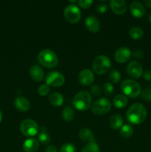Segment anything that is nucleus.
<instances>
[{
	"label": "nucleus",
	"instance_id": "nucleus-1",
	"mask_svg": "<svg viewBox=\"0 0 151 152\" xmlns=\"http://www.w3.org/2000/svg\"><path fill=\"white\" fill-rule=\"evenodd\" d=\"M147 117V109L141 103H135L128 108L127 119L130 123L139 125L143 123Z\"/></svg>",
	"mask_w": 151,
	"mask_h": 152
},
{
	"label": "nucleus",
	"instance_id": "nucleus-2",
	"mask_svg": "<svg viewBox=\"0 0 151 152\" xmlns=\"http://www.w3.org/2000/svg\"><path fill=\"white\" fill-rule=\"evenodd\" d=\"M38 60L41 65L47 68H55L59 63L58 56L53 50L49 49H44L39 52Z\"/></svg>",
	"mask_w": 151,
	"mask_h": 152
},
{
	"label": "nucleus",
	"instance_id": "nucleus-3",
	"mask_svg": "<svg viewBox=\"0 0 151 152\" xmlns=\"http://www.w3.org/2000/svg\"><path fill=\"white\" fill-rule=\"evenodd\" d=\"M91 96L90 93L85 91H80L74 96L73 105L78 111H86L91 105Z\"/></svg>",
	"mask_w": 151,
	"mask_h": 152
},
{
	"label": "nucleus",
	"instance_id": "nucleus-4",
	"mask_svg": "<svg viewBox=\"0 0 151 152\" xmlns=\"http://www.w3.org/2000/svg\"><path fill=\"white\" fill-rule=\"evenodd\" d=\"M121 90L124 95L129 97L136 98L140 95L142 92L141 86L137 82L132 80H125L121 83Z\"/></svg>",
	"mask_w": 151,
	"mask_h": 152
},
{
	"label": "nucleus",
	"instance_id": "nucleus-5",
	"mask_svg": "<svg viewBox=\"0 0 151 152\" xmlns=\"http://www.w3.org/2000/svg\"><path fill=\"white\" fill-rule=\"evenodd\" d=\"M111 67V62L107 56L101 55L96 56L92 64V68L96 74L102 75L110 70Z\"/></svg>",
	"mask_w": 151,
	"mask_h": 152
},
{
	"label": "nucleus",
	"instance_id": "nucleus-6",
	"mask_svg": "<svg viewBox=\"0 0 151 152\" xmlns=\"http://www.w3.org/2000/svg\"><path fill=\"white\" fill-rule=\"evenodd\" d=\"M20 131L25 137H33L38 134L39 127L36 122L30 119H27L21 123Z\"/></svg>",
	"mask_w": 151,
	"mask_h": 152
},
{
	"label": "nucleus",
	"instance_id": "nucleus-7",
	"mask_svg": "<svg viewBox=\"0 0 151 152\" xmlns=\"http://www.w3.org/2000/svg\"><path fill=\"white\" fill-rule=\"evenodd\" d=\"M111 108L110 102L107 98H101L92 105L91 110L96 115H103L110 111Z\"/></svg>",
	"mask_w": 151,
	"mask_h": 152
},
{
	"label": "nucleus",
	"instance_id": "nucleus-8",
	"mask_svg": "<svg viewBox=\"0 0 151 152\" xmlns=\"http://www.w3.org/2000/svg\"><path fill=\"white\" fill-rule=\"evenodd\" d=\"M64 16L70 23L75 24L80 20L81 13L78 6L76 4H69L64 10Z\"/></svg>",
	"mask_w": 151,
	"mask_h": 152
},
{
	"label": "nucleus",
	"instance_id": "nucleus-9",
	"mask_svg": "<svg viewBox=\"0 0 151 152\" xmlns=\"http://www.w3.org/2000/svg\"><path fill=\"white\" fill-rule=\"evenodd\" d=\"M45 81L48 86L59 87L65 83V77L58 71H50L46 76Z\"/></svg>",
	"mask_w": 151,
	"mask_h": 152
},
{
	"label": "nucleus",
	"instance_id": "nucleus-10",
	"mask_svg": "<svg viewBox=\"0 0 151 152\" xmlns=\"http://www.w3.org/2000/svg\"><path fill=\"white\" fill-rule=\"evenodd\" d=\"M127 73L132 78L139 79L143 74V68L139 62L132 61L127 65Z\"/></svg>",
	"mask_w": 151,
	"mask_h": 152
},
{
	"label": "nucleus",
	"instance_id": "nucleus-11",
	"mask_svg": "<svg viewBox=\"0 0 151 152\" xmlns=\"http://www.w3.org/2000/svg\"><path fill=\"white\" fill-rule=\"evenodd\" d=\"M110 6L113 12L118 15L125 13L127 8V2L124 0H111L110 1Z\"/></svg>",
	"mask_w": 151,
	"mask_h": 152
},
{
	"label": "nucleus",
	"instance_id": "nucleus-12",
	"mask_svg": "<svg viewBox=\"0 0 151 152\" xmlns=\"http://www.w3.org/2000/svg\"><path fill=\"white\" fill-rule=\"evenodd\" d=\"M78 81L83 86H90L94 81L93 73L89 69H84L78 74Z\"/></svg>",
	"mask_w": 151,
	"mask_h": 152
},
{
	"label": "nucleus",
	"instance_id": "nucleus-13",
	"mask_svg": "<svg viewBox=\"0 0 151 152\" xmlns=\"http://www.w3.org/2000/svg\"><path fill=\"white\" fill-rule=\"evenodd\" d=\"M131 52L127 48L121 47L118 48L115 53V59L119 63H124L130 59Z\"/></svg>",
	"mask_w": 151,
	"mask_h": 152
},
{
	"label": "nucleus",
	"instance_id": "nucleus-14",
	"mask_svg": "<svg viewBox=\"0 0 151 152\" xmlns=\"http://www.w3.org/2000/svg\"><path fill=\"white\" fill-rule=\"evenodd\" d=\"M132 15L136 18H141L145 14V8L143 4L138 1H133L130 6Z\"/></svg>",
	"mask_w": 151,
	"mask_h": 152
},
{
	"label": "nucleus",
	"instance_id": "nucleus-15",
	"mask_svg": "<svg viewBox=\"0 0 151 152\" xmlns=\"http://www.w3.org/2000/svg\"><path fill=\"white\" fill-rule=\"evenodd\" d=\"M14 105L16 109L22 112H26L30 108V102L23 96H18L14 99Z\"/></svg>",
	"mask_w": 151,
	"mask_h": 152
},
{
	"label": "nucleus",
	"instance_id": "nucleus-16",
	"mask_svg": "<svg viewBox=\"0 0 151 152\" xmlns=\"http://www.w3.org/2000/svg\"><path fill=\"white\" fill-rule=\"evenodd\" d=\"M85 25L87 29L92 33H97L100 30V22L97 18L90 16L85 19Z\"/></svg>",
	"mask_w": 151,
	"mask_h": 152
},
{
	"label": "nucleus",
	"instance_id": "nucleus-17",
	"mask_svg": "<svg viewBox=\"0 0 151 152\" xmlns=\"http://www.w3.org/2000/svg\"><path fill=\"white\" fill-rule=\"evenodd\" d=\"M38 146H39V142L37 140L34 138H30L25 141L22 145V148L25 152H35L38 150Z\"/></svg>",
	"mask_w": 151,
	"mask_h": 152
},
{
	"label": "nucleus",
	"instance_id": "nucleus-18",
	"mask_svg": "<svg viewBox=\"0 0 151 152\" xmlns=\"http://www.w3.org/2000/svg\"><path fill=\"white\" fill-rule=\"evenodd\" d=\"M30 75L31 78L37 82H40L44 79V71L40 66L36 65H32L30 69Z\"/></svg>",
	"mask_w": 151,
	"mask_h": 152
},
{
	"label": "nucleus",
	"instance_id": "nucleus-19",
	"mask_svg": "<svg viewBox=\"0 0 151 152\" xmlns=\"http://www.w3.org/2000/svg\"><path fill=\"white\" fill-rule=\"evenodd\" d=\"M78 136L80 139L84 142H94V134L90 129H87V128L81 129L79 131Z\"/></svg>",
	"mask_w": 151,
	"mask_h": 152
},
{
	"label": "nucleus",
	"instance_id": "nucleus-20",
	"mask_svg": "<svg viewBox=\"0 0 151 152\" xmlns=\"http://www.w3.org/2000/svg\"><path fill=\"white\" fill-rule=\"evenodd\" d=\"M48 100L51 105L53 106H61L64 102V97L60 93L54 92L49 95Z\"/></svg>",
	"mask_w": 151,
	"mask_h": 152
},
{
	"label": "nucleus",
	"instance_id": "nucleus-21",
	"mask_svg": "<svg viewBox=\"0 0 151 152\" xmlns=\"http://www.w3.org/2000/svg\"><path fill=\"white\" fill-rule=\"evenodd\" d=\"M110 126L113 129H118L122 127L124 120L120 114H114L110 119Z\"/></svg>",
	"mask_w": 151,
	"mask_h": 152
},
{
	"label": "nucleus",
	"instance_id": "nucleus-22",
	"mask_svg": "<svg viewBox=\"0 0 151 152\" xmlns=\"http://www.w3.org/2000/svg\"><path fill=\"white\" fill-rule=\"evenodd\" d=\"M113 104L116 108H124L128 103V99L124 95L118 94L113 98Z\"/></svg>",
	"mask_w": 151,
	"mask_h": 152
},
{
	"label": "nucleus",
	"instance_id": "nucleus-23",
	"mask_svg": "<svg viewBox=\"0 0 151 152\" xmlns=\"http://www.w3.org/2000/svg\"><path fill=\"white\" fill-rule=\"evenodd\" d=\"M74 117H75V112L72 107L67 106L64 108L62 111V118L65 121H71L74 118Z\"/></svg>",
	"mask_w": 151,
	"mask_h": 152
},
{
	"label": "nucleus",
	"instance_id": "nucleus-24",
	"mask_svg": "<svg viewBox=\"0 0 151 152\" xmlns=\"http://www.w3.org/2000/svg\"><path fill=\"white\" fill-rule=\"evenodd\" d=\"M129 34L133 39H140L143 37L144 31L139 27H133L130 30Z\"/></svg>",
	"mask_w": 151,
	"mask_h": 152
},
{
	"label": "nucleus",
	"instance_id": "nucleus-25",
	"mask_svg": "<svg viewBox=\"0 0 151 152\" xmlns=\"http://www.w3.org/2000/svg\"><path fill=\"white\" fill-rule=\"evenodd\" d=\"M120 134L122 137L125 138L130 137L133 134V129L130 125L126 124L124 126H122L121 131H120Z\"/></svg>",
	"mask_w": 151,
	"mask_h": 152
},
{
	"label": "nucleus",
	"instance_id": "nucleus-26",
	"mask_svg": "<svg viewBox=\"0 0 151 152\" xmlns=\"http://www.w3.org/2000/svg\"><path fill=\"white\" fill-rule=\"evenodd\" d=\"M38 141L41 142L42 145H48L51 141V138H50V135L47 134L46 131H41L39 133L38 137Z\"/></svg>",
	"mask_w": 151,
	"mask_h": 152
},
{
	"label": "nucleus",
	"instance_id": "nucleus-27",
	"mask_svg": "<svg viewBox=\"0 0 151 152\" xmlns=\"http://www.w3.org/2000/svg\"><path fill=\"white\" fill-rule=\"evenodd\" d=\"M100 149L97 144L95 142H89L86 145L83 147L81 152H99Z\"/></svg>",
	"mask_w": 151,
	"mask_h": 152
},
{
	"label": "nucleus",
	"instance_id": "nucleus-28",
	"mask_svg": "<svg viewBox=\"0 0 151 152\" xmlns=\"http://www.w3.org/2000/svg\"><path fill=\"white\" fill-rule=\"evenodd\" d=\"M109 79L113 83H118L120 79H121V74H120L119 71H117V70H113V71H111L109 74Z\"/></svg>",
	"mask_w": 151,
	"mask_h": 152
},
{
	"label": "nucleus",
	"instance_id": "nucleus-29",
	"mask_svg": "<svg viewBox=\"0 0 151 152\" xmlns=\"http://www.w3.org/2000/svg\"><path fill=\"white\" fill-rule=\"evenodd\" d=\"M76 148L75 145L72 143H65L59 149V152H76Z\"/></svg>",
	"mask_w": 151,
	"mask_h": 152
},
{
	"label": "nucleus",
	"instance_id": "nucleus-30",
	"mask_svg": "<svg viewBox=\"0 0 151 152\" xmlns=\"http://www.w3.org/2000/svg\"><path fill=\"white\" fill-rule=\"evenodd\" d=\"M49 92H50V88H49V86L47 84L41 85V86L38 87V93L40 96H46V95L48 94Z\"/></svg>",
	"mask_w": 151,
	"mask_h": 152
},
{
	"label": "nucleus",
	"instance_id": "nucleus-31",
	"mask_svg": "<svg viewBox=\"0 0 151 152\" xmlns=\"http://www.w3.org/2000/svg\"><path fill=\"white\" fill-rule=\"evenodd\" d=\"M103 90L107 96H110L113 94V86L111 83H106L105 84H104Z\"/></svg>",
	"mask_w": 151,
	"mask_h": 152
},
{
	"label": "nucleus",
	"instance_id": "nucleus-32",
	"mask_svg": "<svg viewBox=\"0 0 151 152\" xmlns=\"http://www.w3.org/2000/svg\"><path fill=\"white\" fill-rule=\"evenodd\" d=\"M142 97L146 101H151V88H146L142 92Z\"/></svg>",
	"mask_w": 151,
	"mask_h": 152
},
{
	"label": "nucleus",
	"instance_id": "nucleus-33",
	"mask_svg": "<svg viewBox=\"0 0 151 152\" xmlns=\"http://www.w3.org/2000/svg\"><path fill=\"white\" fill-rule=\"evenodd\" d=\"M90 92H91L92 94L96 96H100L101 94H102V89L98 85H93L90 88Z\"/></svg>",
	"mask_w": 151,
	"mask_h": 152
},
{
	"label": "nucleus",
	"instance_id": "nucleus-34",
	"mask_svg": "<svg viewBox=\"0 0 151 152\" xmlns=\"http://www.w3.org/2000/svg\"><path fill=\"white\" fill-rule=\"evenodd\" d=\"M93 1L91 0H80L78 1V5L81 7V8L87 9L91 6V4H93Z\"/></svg>",
	"mask_w": 151,
	"mask_h": 152
},
{
	"label": "nucleus",
	"instance_id": "nucleus-35",
	"mask_svg": "<svg viewBox=\"0 0 151 152\" xmlns=\"http://www.w3.org/2000/svg\"><path fill=\"white\" fill-rule=\"evenodd\" d=\"M107 10V5L106 4H99L96 5V10L99 13H104Z\"/></svg>",
	"mask_w": 151,
	"mask_h": 152
},
{
	"label": "nucleus",
	"instance_id": "nucleus-36",
	"mask_svg": "<svg viewBox=\"0 0 151 152\" xmlns=\"http://www.w3.org/2000/svg\"><path fill=\"white\" fill-rule=\"evenodd\" d=\"M133 56L136 57V59H142L144 56V51L142 50H140V49H136V50H134L133 53Z\"/></svg>",
	"mask_w": 151,
	"mask_h": 152
},
{
	"label": "nucleus",
	"instance_id": "nucleus-37",
	"mask_svg": "<svg viewBox=\"0 0 151 152\" xmlns=\"http://www.w3.org/2000/svg\"><path fill=\"white\" fill-rule=\"evenodd\" d=\"M144 78L147 81H151V70L147 69L144 72Z\"/></svg>",
	"mask_w": 151,
	"mask_h": 152
},
{
	"label": "nucleus",
	"instance_id": "nucleus-38",
	"mask_svg": "<svg viewBox=\"0 0 151 152\" xmlns=\"http://www.w3.org/2000/svg\"><path fill=\"white\" fill-rule=\"evenodd\" d=\"M45 152H58V151L56 147L53 146V145H50V146H48L47 148H46Z\"/></svg>",
	"mask_w": 151,
	"mask_h": 152
},
{
	"label": "nucleus",
	"instance_id": "nucleus-39",
	"mask_svg": "<svg viewBox=\"0 0 151 152\" xmlns=\"http://www.w3.org/2000/svg\"><path fill=\"white\" fill-rule=\"evenodd\" d=\"M144 3L145 5L151 8V0H145V1H144Z\"/></svg>",
	"mask_w": 151,
	"mask_h": 152
},
{
	"label": "nucleus",
	"instance_id": "nucleus-40",
	"mask_svg": "<svg viewBox=\"0 0 151 152\" xmlns=\"http://www.w3.org/2000/svg\"><path fill=\"white\" fill-rule=\"evenodd\" d=\"M148 20L151 22V13H150V14L148 15Z\"/></svg>",
	"mask_w": 151,
	"mask_h": 152
},
{
	"label": "nucleus",
	"instance_id": "nucleus-41",
	"mask_svg": "<svg viewBox=\"0 0 151 152\" xmlns=\"http://www.w3.org/2000/svg\"><path fill=\"white\" fill-rule=\"evenodd\" d=\"M1 118H2V113H1V110H0V122L1 121Z\"/></svg>",
	"mask_w": 151,
	"mask_h": 152
}]
</instances>
